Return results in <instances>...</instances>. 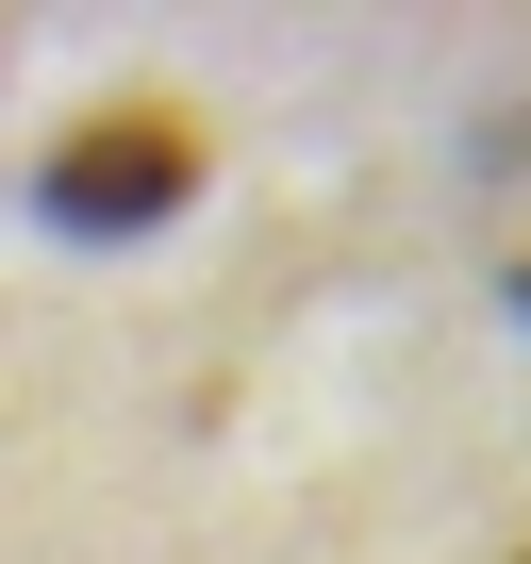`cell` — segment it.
Returning <instances> with one entry per match:
<instances>
[{"instance_id":"7a4b0ae2","label":"cell","mask_w":531,"mask_h":564,"mask_svg":"<svg viewBox=\"0 0 531 564\" xmlns=\"http://www.w3.org/2000/svg\"><path fill=\"white\" fill-rule=\"evenodd\" d=\"M514 316H531V265H514Z\"/></svg>"},{"instance_id":"6da1fadb","label":"cell","mask_w":531,"mask_h":564,"mask_svg":"<svg viewBox=\"0 0 531 564\" xmlns=\"http://www.w3.org/2000/svg\"><path fill=\"white\" fill-rule=\"evenodd\" d=\"M199 117L183 100H100V117H67L51 150H34V216L51 232H84V249H133V232H166L183 199H199Z\"/></svg>"},{"instance_id":"3957f363","label":"cell","mask_w":531,"mask_h":564,"mask_svg":"<svg viewBox=\"0 0 531 564\" xmlns=\"http://www.w3.org/2000/svg\"><path fill=\"white\" fill-rule=\"evenodd\" d=\"M514 564H531V547H514Z\"/></svg>"}]
</instances>
